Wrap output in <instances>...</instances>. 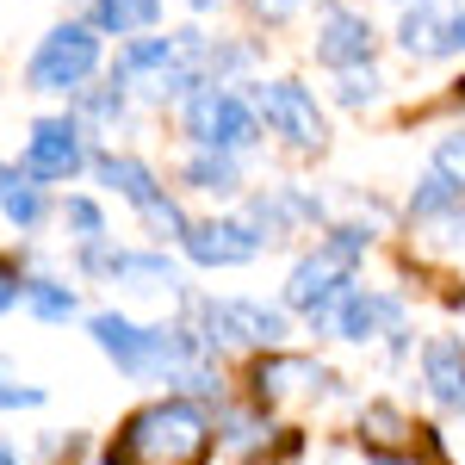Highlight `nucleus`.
<instances>
[{
    "label": "nucleus",
    "mask_w": 465,
    "mask_h": 465,
    "mask_svg": "<svg viewBox=\"0 0 465 465\" xmlns=\"http://www.w3.org/2000/svg\"><path fill=\"white\" fill-rule=\"evenodd\" d=\"M94 174H100V186H112L118 199H131L137 205V217L155 205V199H168L162 186H155V174H149L137 155H118V149H106V155H94Z\"/></svg>",
    "instance_id": "nucleus-14"
},
{
    "label": "nucleus",
    "mask_w": 465,
    "mask_h": 465,
    "mask_svg": "<svg viewBox=\"0 0 465 465\" xmlns=\"http://www.w3.org/2000/svg\"><path fill=\"white\" fill-rule=\"evenodd\" d=\"M25 311H32L37 322H69L74 311H81V298H74V286H63V280H25Z\"/></svg>",
    "instance_id": "nucleus-18"
},
{
    "label": "nucleus",
    "mask_w": 465,
    "mask_h": 465,
    "mask_svg": "<svg viewBox=\"0 0 465 465\" xmlns=\"http://www.w3.org/2000/svg\"><path fill=\"white\" fill-rule=\"evenodd\" d=\"M212 447H217L212 416L193 397H162V403H143L112 434L100 465H205Z\"/></svg>",
    "instance_id": "nucleus-2"
},
{
    "label": "nucleus",
    "mask_w": 465,
    "mask_h": 465,
    "mask_svg": "<svg viewBox=\"0 0 465 465\" xmlns=\"http://www.w3.org/2000/svg\"><path fill=\"white\" fill-rule=\"evenodd\" d=\"M254 112H261L267 131L286 137L292 149H322V112L298 81H267V87H254Z\"/></svg>",
    "instance_id": "nucleus-8"
},
{
    "label": "nucleus",
    "mask_w": 465,
    "mask_h": 465,
    "mask_svg": "<svg viewBox=\"0 0 465 465\" xmlns=\"http://www.w3.org/2000/svg\"><path fill=\"white\" fill-rule=\"evenodd\" d=\"M360 254H366V230H360V223H341V230H329V242H322L317 254H304V261L292 267V280H286V304H292V311H304V317L329 311V304H335L341 292L354 286Z\"/></svg>",
    "instance_id": "nucleus-3"
},
{
    "label": "nucleus",
    "mask_w": 465,
    "mask_h": 465,
    "mask_svg": "<svg viewBox=\"0 0 465 465\" xmlns=\"http://www.w3.org/2000/svg\"><path fill=\"white\" fill-rule=\"evenodd\" d=\"M193 6H199V13H205V6H217V0H193Z\"/></svg>",
    "instance_id": "nucleus-30"
},
{
    "label": "nucleus",
    "mask_w": 465,
    "mask_h": 465,
    "mask_svg": "<svg viewBox=\"0 0 465 465\" xmlns=\"http://www.w3.org/2000/svg\"><path fill=\"white\" fill-rule=\"evenodd\" d=\"M13 304H25V280H19V267H13V261H0V317H6Z\"/></svg>",
    "instance_id": "nucleus-26"
},
{
    "label": "nucleus",
    "mask_w": 465,
    "mask_h": 465,
    "mask_svg": "<svg viewBox=\"0 0 465 465\" xmlns=\"http://www.w3.org/2000/svg\"><path fill=\"white\" fill-rule=\"evenodd\" d=\"M205 348H280L286 341V311L261 304V298H205L199 304V329Z\"/></svg>",
    "instance_id": "nucleus-5"
},
{
    "label": "nucleus",
    "mask_w": 465,
    "mask_h": 465,
    "mask_svg": "<svg viewBox=\"0 0 465 465\" xmlns=\"http://www.w3.org/2000/svg\"><path fill=\"white\" fill-rule=\"evenodd\" d=\"M261 249H267V236L254 230L249 217H212V223L186 230V254L199 267H249Z\"/></svg>",
    "instance_id": "nucleus-10"
},
{
    "label": "nucleus",
    "mask_w": 465,
    "mask_h": 465,
    "mask_svg": "<svg viewBox=\"0 0 465 465\" xmlns=\"http://www.w3.org/2000/svg\"><path fill=\"white\" fill-rule=\"evenodd\" d=\"M81 106H87V118H100V124H112V118L124 112V94H118V87H94V94H87Z\"/></svg>",
    "instance_id": "nucleus-25"
},
{
    "label": "nucleus",
    "mask_w": 465,
    "mask_h": 465,
    "mask_svg": "<svg viewBox=\"0 0 465 465\" xmlns=\"http://www.w3.org/2000/svg\"><path fill=\"white\" fill-rule=\"evenodd\" d=\"M311 329H335L341 341H379V335H403V304L385 298V292L348 286L329 311L311 317Z\"/></svg>",
    "instance_id": "nucleus-7"
},
{
    "label": "nucleus",
    "mask_w": 465,
    "mask_h": 465,
    "mask_svg": "<svg viewBox=\"0 0 465 465\" xmlns=\"http://www.w3.org/2000/svg\"><path fill=\"white\" fill-rule=\"evenodd\" d=\"M410 212H416V217H460L465 212V186H460V180H447L440 168H429L422 186H416V199H410Z\"/></svg>",
    "instance_id": "nucleus-17"
},
{
    "label": "nucleus",
    "mask_w": 465,
    "mask_h": 465,
    "mask_svg": "<svg viewBox=\"0 0 465 465\" xmlns=\"http://www.w3.org/2000/svg\"><path fill=\"white\" fill-rule=\"evenodd\" d=\"M465 50V13H447V37H440V56H460Z\"/></svg>",
    "instance_id": "nucleus-27"
},
{
    "label": "nucleus",
    "mask_w": 465,
    "mask_h": 465,
    "mask_svg": "<svg viewBox=\"0 0 465 465\" xmlns=\"http://www.w3.org/2000/svg\"><path fill=\"white\" fill-rule=\"evenodd\" d=\"M422 385L440 410H465V341L460 335H434L422 348Z\"/></svg>",
    "instance_id": "nucleus-12"
},
{
    "label": "nucleus",
    "mask_w": 465,
    "mask_h": 465,
    "mask_svg": "<svg viewBox=\"0 0 465 465\" xmlns=\"http://www.w3.org/2000/svg\"><path fill=\"white\" fill-rule=\"evenodd\" d=\"M0 465H19V453H13V447H0Z\"/></svg>",
    "instance_id": "nucleus-29"
},
{
    "label": "nucleus",
    "mask_w": 465,
    "mask_h": 465,
    "mask_svg": "<svg viewBox=\"0 0 465 465\" xmlns=\"http://www.w3.org/2000/svg\"><path fill=\"white\" fill-rule=\"evenodd\" d=\"M0 212L13 217L19 230H37V223H44V193H37V180L25 174V168H19V186H13V193L0 199Z\"/></svg>",
    "instance_id": "nucleus-20"
},
{
    "label": "nucleus",
    "mask_w": 465,
    "mask_h": 465,
    "mask_svg": "<svg viewBox=\"0 0 465 465\" xmlns=\"http://www.w3.org/2000/svg\"><path fill=\"white\" fill-rule=\"evenodd\" d=\"M254 397L261 403H273V397H292V391H304V385H317V391H329L335 379L322 372L317 360H304V354H267L261 366H254Z\"/></svg>",
    "instance_id": "nucleus-13"
},
{
    "label": "nucleus",
    "mask_w": 465,
    "mask_h": 465,
    "mask_svg": "<svg viewBox=\"0 0 465 465\" xmlns=\"http://www.w3.org/2000/svg\"><path fill=\"white\" fill-rule=\"evenodd\" d=\"M440 37H447V19H440L434 6L403 13V25H397V44H403L410 56H440Z\"/></svg>",
    "instance_id": "nucleus-19"
},
{
    "label": "nucleus",
    "mask_w": 465,
    "mask_h": 465,
    "mask_svg": "<svg viewBox=\"0 0 465 465\" xmlns=\"http://www.w3.org/2000/svg\"><path fill=\"white\" fill-rule=\"evenodd\" d=\"M366 100H379V74L372 69H348L341 74V106H366Z\"/></svg>",
    "instance_id": "nucleus-24"
},
{
    "label": "nucleus",
    "mask_w": 465,
    "mask_h": 465,
    "mask_svg": "<svg viewBox=\"0 0 465 465\" xmlns=\"http://www.w3.org/2000/svg\"><path fill=\"white\" fill-rule=\"evenodd\" d=\"M94 69H100V32L63 19V25H50L44 44L32 50L25 87H32V94H81Z\"/></svg>",
    "instance_id": "nucleus-4"
},
{
    "label": "nucleus",
    "mask_w": 465,
    "mask_h": 465,
    "mask_svg": "<svg viewBox=\"0 0 465 465\" xmlns=\"http://www.w3.org/2000/svg\"><path fill=\"white\" fill-rule=\"evenodd\" d=\"M317 63L329 69H372V25H366V13L354 6H322L317 19Z\"/></svg>",
    "instance_id": "nucleus-11"
},
{
    "label": "nucleus",
    "mask_w": 465,
    "mask_h": 465,
    "mask_svg": "<svg viewBox=\"0 0 465 465\" xmlns=\"http://www.w3.org/2000/svg\"><path fill=\"white\" fill-rule=\"evenodd\" d=\"M186 186L193 193H212V199H230L242 174H236V155H217V149H199L193 162H186Z\"/></svg>",
    "instance_id": "nucleus-16"
},
{
    "label": "nucleus",
    "mask_w": 465,
    "mask_h": 465,
    "mask_svg": "<svg viewBox=\"0 0 465 465\" xmlns=\"http://www.w3.org/2000/svg\"><path fill=\"white\" fill-rule=\"evenodd\" d=\"M261 6H292V0H261Z\"/></svg>",
    "instance_id": "nucleus-31"
},
{
    "label": "nucleus",
    "mask_w": 465,
    "mask_h": 465,
    "mask_svg": "<svg viewBox=\"0 0 465 465\" xmlns=\"http://www.w3.org/2000/svg\"><path fill=\"white\" fill-rule=\"evenodd\" d=\"M155 13H162V0H94V32H106V37L149 32Z\"/></svg>",
    "instance_id": "nucleus-15"
},
{
    "label": "nucleus",
    "mask_w": 465,
    "mask_h": 465,
    "mask_svg": "<svg viewBox=\"0 0 465 465\" xmlns=\"http://www.w3.org/2000/svg\"><path fill=\"white\" fill-rule=\"evenodd\" d=\"M13 186H19V168H13V162H0V199H6Z\"/></svg>",
    "instance_id": "nucleus-28"
},
{
    "label": "nucleus",
    "mask_w": 465,
    "mask_h": 465,
    "mask_svg": "<svg viewBox=\"0 0 465 465\" xmlns=\"http://www.w3.org/2000/svg\"><path fill=\"white\" fill-rule=\"evenodd\" d=\"M63 223L74 230V242H81V249L106 242V212H100L94 199H69V212H63Z\"/></svg>",
    "instance_id": "nucleus-21"
},
{
    "label": "nucleus",
    "mask_w": 465,
    "mask_h": 465,
    "mask_svg": "<svg viewBox=\"0 0 465 465\" xmlns=\"http://www.w3.org/2000/svg\"><path fill=\"white\" fill-rule=\"evenodd\" d=\"M87 335L94 348L131 372V379H168V385H193V391H212V360H205V341L193 329H149V322H131L124 311H100L87 317Z\"/></svg>",
    "instance_id": "nucleus-1"
},
{
    "label": "nucleus",
    "mask_w": 465,
    "mask_h": 465,
    "mask_svg": "<svg viewBox=\"0 0 465 465\" xmlns=\"http://www.w3.org/2000/svg\"><path fill=\"white\" fill-rule=\"evenodd\" d=\"M19 168L32 180H74L87 168V143H81V124L74 118H37L32 143L19 155Z\"/></svg>",
    "instance_id": "nucleus-9"
},
{
    "label": "nucleus",
    "mask_w": 465,
    "mask_h": 465,
    "mask_svg": "<svg viewBox=\"0 0 465 465\" xmlns=\"http://www.w3.org/2000/svg\"><path fill=\"white\" fill-rule=\"evenodd\" d=\"M434 168H440L447 180H460V186H465V131L440 137V149H434Z\"/></svg>",
    "instance_id": "nucleus-23"
},
{
    "label": "nucleus",
    "mask_w": 465,
    "mask_h": 465,
    "mask_svg": "<svg viewBox=\"0 0 465 465\" xmlns=\"http://www.w3.org/2000/svg\"><path fill=\"white\" fill-rule=\"evenodd\" d=\"M44 403V385H25L13 360H0V410H37Z\"/></svg>",
    "instance_id": "nucleus-22"
},
{
    "label": "nucleus",
    "mask_w": 465,
    "mask_h": 465,
    "mask_svg": "<svg viewBox=\"0 0 465 465\" xmlns=\"http://www.w3.org/2000/svg\"><path fill=\"white\" fill-rule=\"evenodd\" d=\"M186 137L199 149H217V155H236L261 137V118H254L223 81H199V94L186 100Z\"/></svg>",
    "instance_id": "nucleus-6"
}]
</instances>
